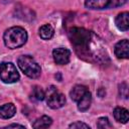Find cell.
I'll list each match as a JSON object with an SVG mask.
<instances>
[{"label": "cell", "mask_w": 129, "mask_h": 129, "mask_svg": "<svg viewBox=\"0 0 129 129\" xmlns=\"http://www.w3.org/2000/svg\"><path fill=\"white\" fill-rule=\"evenodd\" d=\"M92 34L90 31L86 30L85 28L80 27H73L69 30V37L72 44L75 46L76 51L79 55L83 56H91L94 57L93 50L90 48L92 43Z\"/></svg>", "instance_id": "6da1fadb"}, {"label": "cell", "mask_w": 129, "mask_h": 129, "mask_svg": "<svg viewBox=\"0 0 129 129\" xmlns=\"http://www.w3.org/2000/svg\"><path fill=\"white\" fill-rule=\"evenodd\" d=\"M3 40H4V44L8 48H10V49L18 48V47L24 45V43L26 42L27 32L24 28H22L20 26L10 27L4 32Z\"/></svg>", "instance_id": "7a4b0ae2"}, {"label": "cell", "mask_w": 129, "mask_h": 129, "mask_svg": "<svg viewBox=\"0 0 129 129\" xmlns=\"http://www.w3.org/2000/svg\"><path fill=\"white\" fill-rule=\"evenodd\" d=\"M19 69L30 79H36L41 74V69L35 59L30 55H21L17 59Z\"/></svg>", "instance_id": "3957f363"}, {"label": "cell", "mask_w": 129, "mask_h": 129, "mask_svg": "<svg viewBox=\"0 0 129 129\" xmlns=\"http://www.w3.org/2000/svg\"><path fill=\"white\" fill-rule=\"evenodd\" d=\"M19 73L12 62L4 61L0 63V79L6 84H12L19 80Z\"/></svg>", "instance_id": "277c9868"}, {"label": "cell", "mask_w": 129, "mask_h": 129, "mask_svg": "<svg viewBox=\"0 0 129 129\" xmlns=\"http://www.w3.org/2000/svg\"><path fill=\"white\" fill-rule=\"evenodd\" d=\"M127 3V0H86L85 6L93 10L109 9L123 6Z\"/></svg>", "instance_id": "5b68a950"}, {"label": "cell", "mask_w": 129, "mask_h": 129, "mask_svg": "<svg viewBox=\"0 0 129 129\" xmlns=\"http://www.w3.org/2000/svg\"><path fill=\"white\" fill-rule=\"evenodd\" d=\"M46 103L51 109H59L64 105L66 97L56 90H52L47 96Z\"/></svg>", "instance_id": "8992f818"}, {"label": "cell", "mask_w": 129, "mask_h": 129, "mask_svg": "<svg viewBox=\"0 0 129 129\" xmlns=\"http://www.w3.org/2000/svg\"><path fill=\"white\" fill-rule=\"evenodd\" d=\"M52 56L56 64H60V66L67 64L70 61L71 51L68 48H63V47L54 48L52 50Z\"/></svg>", "instance_id": "52a82bcc"}, {"label": "cell", "mask_w": 129, "mask_h": 129, "mask_svg": "<svg viewBox=\"0 0 129 129\" xmlns=\"http://www.w3.org/2000/svg\"><path fill=\"white\" fill-rule=\"evenodd\" d=\"M115 54L118 58H125L127 59L129 57V43L127 39L120 40L116 43L114 48Z\"/></svg>", "instance_id": "ba28073f"}, {"label": "cell", "mask_w": 129, "mask_h": 129, "mask_svg": "<svg viewBox=\"0 0 129 129\" xmlns=\"http://www.w3.org/2000/svg\"><path fill=\"white\" fill-rule=\"evenodd\" d=\"M115 24L118 27V29L122 31H127L129 29V13L122 12L118 14V16L115 19Z\"/></svg>", "instance_id": "9c48e42d"}, {"label": "cell", "mask_w": 129, "mask_h": 129, "mask_svg": "<svg viewBox=\"0 0 129 129\" xmlns=\"http://www.w3.org/2000/svg\"><path fill=\"white\" fill-rule=\"evenodd\" d=\"M15 113H16V108L12 103H7L4 104L3 106H0V118L9 119L13 117Z\"/></svg>", "instance_id": "30bf717a"}, {"label": "cell", "mask_w": 129, "mask_h": 129, "mask_svg": "<svg viewBox=\"0 0 129 129\" xmlns=\"http://www.w3.org/2000/svg\"><path fill=\"white\" fill-rule=\"evenodd\" d=\"M113 115H114V118L116 121L120 122V123H127L128 120H129V113H128V110L125 109V108H122V107H116L114 109V112H113Z\"/></svg>", "instance_id": "8fae6325"}, {"label": "cell", "mask_w": 129, "mask_h": 129, "mask_svg": "<svg viewBox=\"0 0 129 129\" xmlns=\"http://www.w3.org/2000/svg\"><path fill=\"white\" fill-rule=\"evenodd\" d=\"M78 103V109L81 111V112H85L87 111L90 106H91V103H92V95L89 91H87L84 96L77 102Z\"/></svg>", "instance_id": "7c38bea8"}, {"label": "cell", "mask_w": 129, "mask_h": 129, "mask_svg": "<svg viewBox=\"0 0 129 129\" xmlns=\"http://www.w3.org/2000/svg\"><path fill=\"white\" fill-rule=\"evenodd\" d=\"M87 91H88L87 87H85V86H83V85H77V86H75V87L72 89V91L70 92V97H71V99H72L73 101L78 102V101L84 96V94H85Z\"/></svg>", "instance_id": "4fadbf2b"}, {"label": "cell", "mask_w": 129, "mask_h": 129, "mask_svg": "<svg viewBox=\"0 0 129 129\" xmlns=\"http://www.w3.org/2000/svg\"><path fill=\"white\" fill-rule=\"evenodd\" d=\"M52 123V119L48 116H41L40 118L36 119L33 124H32V127L33 128H36V129H41V128H47L51 125Z\"/></svg>", "instance_id": "5bb4252c"}, {"label": "cell", "mask_w": 129, "mask_h": 129, "mask_svg": "<svg viewBox=\"0 0 129 129\" xmlns=\"http://www.w3.org/2000/svg\"><path fill=\"white\" fill-rule=\"evenodd\" d=\"M53 27L50 24H44L39 28V35L42 39H50L53 36Z\"/></svg>", "instance_id": "9a60e30c"}, {"label": "cell", "mask_w": 129, "mask_h": 129, "mask_svg": "<svg viewBox=\"0 0 129 129\" xmlns=\"http://www.w3.org/2000/svg\"><path fill=\"white\" fill-rule=\"evenodd\" d=\"M32 97L33 99H35L36 101H42L45 97V93L42 90L41 87L39 86H34L32 89Z\"/></svg>", "instance_id": "2e32d148"}, {"label": "cell", "mask_w": 129, "mask_h": 129, "mask_svg": "<svg viewBox=\"0 0 129 129\" xmlns=\"http://www.w3.org/2000/svg\"><path fill=\"white\" fill-rule=\"evenodd\" d=\"M97 127L100 129H107V128H111L112 125L107 117H101L97 121Z\"/></svg>", "instance_id": "e0dca14e"}, {"label": "cell", "mask_w": 129, "mask_h": 129, "mask_svg": "<svg viewBox=\"0 0 129 129\" xmlns=\"http://www.w3.org/2000/svg\"><path fill=\"white\" fill-rule=\"evenodd\" d=\"M119 93H120V96L123 97L124 99L128 98V86L126 83H122L119 86Z\"/></svg>", "instance_id": "ac0fdd59"}, {"label": "cell", "mask_w": 129, "mask_h": 129, "mask_svg": "<svg viewBox=\"0 0 129 129\" xmlns=\"http://www.w3.org/2000/svg\"><path fill=\"white\" fill-rule=\"evenodd\" d=\"M69 127H70V128H78V129H80V128L90 129V126H89L88 124H86V123H84V122H81V121H77V122H75V123H72V124H70Z\"/></svg>", "instance_id": "d6986e66"}, {"label": "cell", "mask_w": 129, "mask_h": 129, "mask_svg": "<svg viewBox=\"0 0 129 129\" xmlns=\"http://www.w3.org/2000/svg\"><path fill=\"white\" fill-rule=\"evenodd\" d=\"M11 127H20V128H24L23 125H19V124H11V125L6 126V128H11Z\"/></svg>", "instance_id": "ffe728a7"}]
</instances>
